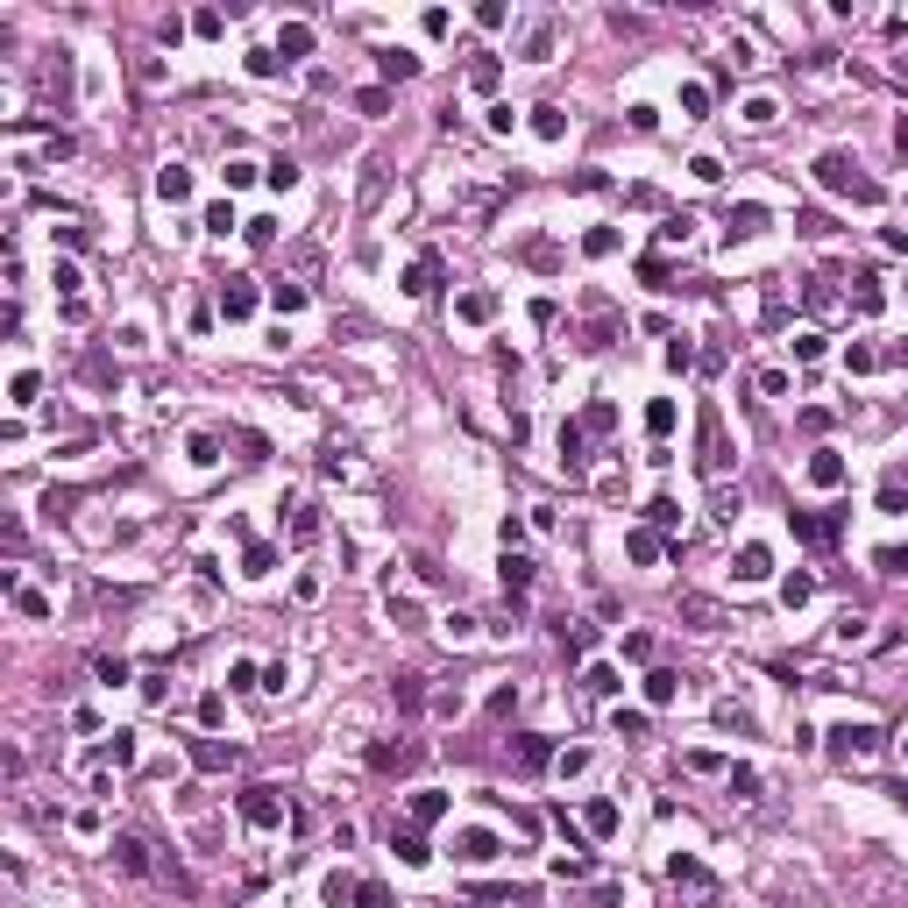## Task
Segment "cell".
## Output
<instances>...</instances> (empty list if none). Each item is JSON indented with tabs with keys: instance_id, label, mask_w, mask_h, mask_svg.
Instances as JSON below:
<instances>
[{
	"instance_id": "cell-1",
	"label": "cell",
	"mask_w": 908,
	"mask_h": 908,
	"mask_svg": "<svg viewBox=\"0 0 908 908\" xmlns=\"http://www.w3.org/2000/svg\"><path fill=\"white\" fill-rule=\"evenodd\" d=\"M667 880H675V895H682L689 908H724V880L709 873L696 852H675V859H667Z\"/></svg>"
},
{
	"instance_id": "cell-2",
	"label": "cell",
	"mask_w": 908,
	"mask_h": 908,
	"mask_svg": "<svg viewBox=\"0 0 908 908\" xmlns=\"http://www.w3.org/2000/svg\"><path fill=\"white\" fill-rule=\"evenodd\" d=\"M816 185H823V192H852L859 206H873V199H880V185H873V178H866V171H859V164H852L844 149L816 157Z\"/></svg>"
},
{
	"instance_id": "cell-3",
	"label": "cell",
	"mask_w": 908,
	"mask_h": 908,
	"mask_svg": "<svg viewBox=\"0 0 908 908\" xmlns=\"http://www.w3.org/2000/svg\"><path fill=\"white\" fill-rule=\"evenodd\" d=\"M830 738H837V759H844V767H852V759H873V752H880V724H837Z\"/></svg>"
},
{
	"instance_id": "cell-4",
	"label": "cell",
	"mask_w": 908,
	"mask_h": 908,
	"mask_svg": "<svg viewBox=\"0 0 908 908\" xmlns=\"http://www.w3.org/2000/svg\"><path fill=\"white\" fill-rule=\"evenodd\" d=\"M242 816H249L256 830H277V823H284V795H277V788H249V795H242Z\"/></svg>"
},
{
	"instance_id": "cell-5",
	"label": "cell",
	"mask_w": 908,
	"mask_h": 908,
	"mask_svg": "<svg viewBox=\"0 0 908 908\" xmlns=\"http://www.w3.org/2000/svg\"><path fill=\"white\" fill-rule=\"evenodd\" d=\"M837 525H844L837 511H795V539H809V547H830Z\"/></svg>"
},
{
	"instance_id": "cell-6",
	"label": "cell",
	"mask_w": 908,
	"mask_h": 908,
	"mask_svg": "<svg viewBox=\"0 0 908 908\" xmlns=\"http://www.w3.org/2000/svg\"><path fill=\"white\" fill-rule=\"evenodd\" d=\"M731 462V440H724V419H717V404L703 412V469H724Z\"/></svg>"
},
{
	"instance_id": "cell-7",
	"label": "cell",
	"mask_w": 908,
	"mask_h": 908,
	"mask_svg": "<svg viewBox=\"0 0 908 908\" xmlns=\"http://www.w3.org/2000/svg\"><path fill=\"white\" fill-rule=\"evenodd\" d=\"M234 759H242V752H234V745H220V738H199V745H192V767H199V774H227Z\"/></svg>"
},
{
	"instance_id": "cell-8",
	"label": "cell",
	"mask_w": 908,
	"mask_h": 908,
	"mask_svg": "<svg viewBox=\"0 0 908 908\" xmlns=\"http://www.w3.org/2000/svg\"><path fill=\"white\" fill-rule=\"evenodd\" d=\"M114 866H121V873H149V844H142L135 830H121V837H114Z\"/></svg>"
},
{
	"instance_id": "cell-9",
	"label": "cell",
	"mask_w": 908,
	"mask_h": 908,
	"mask_svg": "<svg viewBox=\"0 0 908 908\" xmlns=\"http://www.w3.org/2000/svg\"><path fill=\"white\" fill-rule=\"evenodd\" d=\"M157 199H164V206L192 199V178H185V164H164V171H157Z\"/></svg>"
},
{
	"instance_id": "cell-10",
	"label": "cell",
	"mask_w": 908,
	"mask_h": 908,
	"mask_svg": "<svg viewBox=\"0 0 908 908\" xmlns=\"http://www.w3.org/2000/svg\"><path fill=\"white\" fill-rule=\"evenodd\" d=\"M220 312H227V319H249V312H256V292H249V277H227V292H220Z\"/></svg>"
},
{
	"instance_id": "cell-11",
	"label": "cell",
	"mask_w": 908,
	"mask_h": 908,
	"mask_svg": "<svg viewBox=\"0 0 908 908\" xmlns=\"http://www.w3.org/2000/svg\"><path fill=\"white\" fill-rule=\"evenodd\" d=\"M369 767H377V774H404V767H412V745H404V738H384V745L369 752Z\"/></svg>"
},
{
	"instance_id": "cell-12",
	"label": "cell",
	"mask_w": 908,
	"mask_h": 908,
	"mask_svg": "<svg viewBox=\"0 0 908 908\" xmlns=\"http://www.w3.org/2000/svg\"><path fill=\"white\" fill-rule=\"evenodd\" d=\"M433 284H440V256H419V263L404 270V292H412V299H426Z\"/></svg>"
},
{
	"instance_id": "cell-13",
	"label": "cell",
	"mask_w": 908,
	"mask_h": 908,
	"mask_svg": "<svg viewBox=\"0 0 908 908\" xmlns=\"http://www.w3.org/2000/svg\"><path fill=\"white\" fill-rule=\"evenodd\" d=\"M454 859H462V866H490V859H497V837H490V830H469Z\"/></svg>"
},
{
	"instance_id": "cell-14",
	"label": "cell",
	"mask_w": 908,
	"mask_h": 908,
	"mask_svg": "<svg viewBox=\"0 0 908 908\" xmlns=\"http://www.w3.org/2000/svg\"><path fill=\"white\" fill-rule=\"evenodd\" d=\"M391 852H398V866H426V859H433L419 830H391Z\"/></svg>"
},
{
	"instance_id": "cell-15",
	"label": "cell",
	"mask_w": 908,
	"mask_h": 908,
	"mask_svg": "<svg viewBox=\"0 0 908 908\" xmlns=\"http://www.w3.org/2000/svg\"><path fill=\"white\" fill-rule=\"evenodd\" d=\"M547 759H554V745H547L539 731H525V738H518V767H525V774H539Z\"/></svg>"
},
{
	"instance_id": "cell-16",
	"label": "cell",
	"mask_w": 908,
	"mask_h": 908,
	"mask_svg": "<svg viewBox=\"0 0 908 908\" xmlns=\"http://www.w3.org/2000/svg\"><path fill=\"white\" fill-rule=\"evenodd\" d=\"M440 816H447V795L440 788H419L412 795V823H440Z\"/></svg>"
},
{
	"instance_id": "cell-17",
	"label": "cell",
	"mask_w": 908,
	"mask_h": 908,
	"mask_svg": "<svg viewBox=\"0 0 908 908\" xmlns=\"http://www.w3.org/2000/svg\"><path fill=\"white\" fill-rule=\"evenodd\" d=\"M532 590V561L525 554H505V597H525Z\"/></svg>"
},
{
	"instance_id": "cell-18",
	"label": "cell",
	"mask_w": 908,
	"mask_h": 908,
	"mask_svg": "<svg viewBox=\"0 0 908 908\" xmlns=\"http://www.w3.org/2000/svg\"><path fill=\"white\" fill-rule=\"evenodd\" d=\"M759 227H767V213H759V206H731V242L759 234Z\"/></svg>"
},
{
	"instance_id": "cell-19",
	"label": "cell",
	"mask_w": 908,
	"mask_h": 908,
	"mask_svg": "<svg viewBox=\"0 0 908 908\" xmlns=\"http://www.w3.org/2000/svg\"><path fill=\"white\" fill-rule=\"evenodd\" d=\"M837 476H844V462H837L830 447H816V462H809V483H823V490H830Z\"/></svg>"
},
{
	"instance_id": "cell-20",
	"label": "cell",
	"mask_w": 908,
	"mask_h": 908,
	"mask_svg": "<svg viewBox=\"0 0 908 908\" xmlns=\"http://www.w3.org/2000/svg\"><path fill=\"white\" fill-rule=\"evenodd\" d=\"M610 731L617 738H646V709H610Z\"/></svg>"
},
{
	"instance_id": "cell-21",
	"label": "cell",
	"mask_w": 908,
	"mask_h": 908,
	"mask_svg": "<svg viewBox=\"0 0 908 908\" xmlns=\"http://www.w3.org/2000/svg\"><path fill=\"white\" fill-rule=\"evenodd\" d=\"M582 689H590V696H617L624 682H617V667H590V675H582Z\"/></svg>"
},
{
	"instance_id": "cell-22",
	"label": "cell",
	"mask_w": 908,
	"mask_h": 908,
	"mask_svg": "<svg viewBox=\"0 0 908 908\" xmlns=\"http://www.w3.org/2000/svg\"><path fill=\"white\" fill-rule=\"evenodd\" d=\"M312 539H319V511L305 505L299 518H292V547H312Z\"/></svg>"
},
{
	"instance_id": "cell-23",
	"label": "cell",
	"mask_w": 908,
	"mask_h": 908,
	"mask_svg": "<svg viewBox=\"0 0 908 908\" xmlns=\"http://www.w3.org/2000/svg\"><path fill=\"white\" fill-rule=\"evenodd\" d=\"M689 234H696V213H667L660 220V242H689Z\"/></svg>"
},
{
	"instance_id": "cell-24",
	"label": "cell",
	"mask_w": 908,
	"mask_h": 908,
	"mask_svg": "<svg viewBox=\"0 0 908 908\" xmlns=\"http://www.w3.org/2000/svg\"><path fill=\"white\" fill-rule=\"evenodd\" d=\"M759 575H767V547H745L738 554V582H759Z\"/></svg>"
},
{
	"instance_id": "cell-25",
	"label": "cell",
	"mask_w": 908,
	"mask_h": 908,
	"mask_svg": "<svg viewBox=\"0 0 908 908\" xmlns=\"http://www.w3.org/2000/svg\"><path fill=\"white\" fill-rule=\"evenodd\" d=\"M412 72H419L412 50H384V79H412Z\"/></svg>"
},
{
	"instance_id": "cell-26",
	"label": "cell",
	"mask_w": 908,
	"mask_h": 908,
	"mask_svg": "<svg viewBox=\"0 0 908 908\" xmlns=\"http://www.w3.org/2000/svg\"><path fill=\"white\" fill-rule=\"evenodd\" d=\"M873 568H880V575H908V547H880Z\"/></svg>"
},
{
	"instance_id": "cell-27",
	"label": "cell",
	"mask_w": 908,
	"mask_h": 908,
	"mask_svg": "<svg viewBox=\"0 0 908 908\" xmlns=\"http://www.w3.org/2000/svg\"><path fill=\"white\" fill-rule=\"evenodd\" d=\"M809 597H816V582H809V575H788V582H781V604H788V610L809 604Z\"/></svg>"
},
{
	"instance_id": "cell-28",
	"label": "cell",
	"mask_w": 908,
	"mask_h": 908,
	"mask_svg": "<svg viewBox=\"0 0 908 908\" xmlns=\"http://www.w3.org/2000/svg\"><path fill=\"white\" fill-rule=\"evenodd\" d=\"M561 462L582 469V426H561Z\"/></svg>"
},
{
	"instance_id": "cell-29",
	"label": "cell",
	"mask_w": 908,
	"mask_h": 908,
	"mask_svg": "<svg viewBox=\"0 0 908 908\" xmlns=\"http://www.w3.org/2000/svg\"><path fill=\"white\" fill-rule=\"evenodd\" d=\"M106 759L128 767V759H135V731H114V738H106Z\"/></svg>"
},
{
	"instance_id": "cell-30",
	"label": "cell",
	"mask_w": 908,
	"mask_h": 908,
	"mask_svg": "<svg viewBox=\"0 0 908 908\" xmlns=\"http://www.w3.org/2000/svg\"><path fill=\"white\" fill-rule=\"evenodd\" d=\"M731 795L752 802V795H759V774H752V767H731Z\"/></svg>"
},
{
	"instance_id": "cell-31",
	"label": "cell",
	"mask_w": 908,
	"mask_h": 908,
	"mask_svg": "<svg viewBox=\"0 0 908 908\" xmlns=\"http://www.w3.org/2000/svg\"><path fill=\"white\" fill-rule=\"evenodd\" d=\"M590 830L610 837V830H617V802H590Z\"/></svg>"
},
{
	"instance_id": "cell-32",
	"label": "cell",
	"mask_w": 908,
	"mask_h": 908,
	"mask_svg": "<svg viewBox=\"0 0 908 908\" xmlns=\"http://www.w3.org/2000/svg\"><path fill=\"white\" fill-rule=\"evenodd\" d=\"M377 192H384V164L369 157V164H362V206H377Z\"/></svg>"
},
{
	"instance_id": "cell-33",
	"label": "cell",
	"mask_w": 908,
	"mask_h": 908,
	"mask_svg": "<svg viewBox=\"0 0 908 908\" xmlns=\"http://www.w3.org/2000/svg\"><path fill=\"white\" fill-rule=\"evenodd\" d=\"M709 505H717V518H738V511H745V497H738L731 483H717V497H709Z\"/></svg>"
},
{
	"instance_id": "cell-34",
	"label": "cell",
	"mask_w": 908,
	"mask_h": 908,
	"mask_svg": "<svg viewBox=\"0 0 908 908\" xmlns=\"http://www.w3.org/2000/svg\"><path fill=\"white\" fill-rule=\"evenodd\" d=\"M93 675H100L106 689H114V682H128V660H114V653H100V660H93Z\"/></svg>"
},
{
	"instance_id": "cell-35",
	"label": "cell",
	"mask_w": 908,
	"mask_h": 908,
	"mask_svg": "<svg viewBox=\"0 0 908 908\" xmlns=\"http://www.w3.org/2000/svg\"><path fill=\"white\" fill-rule=\"evenodd\" d=\"M277 43H284V50H292V57H305V50H312V29H305V21H292V29H284V36H277Z\"/></svg>"
},
{
	"instance_id": "cell-36",
	"label": "cell",
	"mask_w": 908,
	"mask_h": 908,
	"mask_svg": "<svg viewBox=\"0 0 908 908\" xmlns=\"http://www.w3.org/2000/svg\"><path fill=\"white\" fill-rule=\"evenodd\" d=\"M490 312H497L490 292H469V299H462V319H490Z\"/></svg>"
},
{
	"instance_id": "cell-37",
	"label": "cell",
	"mask_w": 908,
	"mask_h": 908,
	"mask_svg": "<svg viewBox=\"0 0 908 908\" xmlns=\"http://www.w3.org/2000/svg\"><path fill=\"white\" fill-rule=\"evenodd\" d=\"M639 284H653V292H667V263H660V256H646V263H639Z\"/></svg>"
},
{
	"instance_id": "cell-38",
	"label": "cell",
	"mask_w": 908,
	"mask_h": 908,
	"mask_svg": "<svg viewBox=\"0 0 908 908\" xmlns=\"http://www.w3.org/2000/svg\"><path fill=\"white\" fill-rule=\"evenodd\" d=\"M554 873H561V880H582V873H590V859H582V852H561V859H554Z\"/></svg>"
},
{
	"instance_id": "cell-39",
	"label": "cell",
	"mask_w": 908,
	"mask_h": 908,
	"mask_svg": "<svg viewBox=\"0 0 908 908\" xmlns=\"http://www.w3.org/2000/svg\"><path fill=\"white\" fill-rule=\"evenodd\" d=\"M646 426H653V433H675V404H667V398H653V412H646Z\"/></svg>"
},
{
	"instance_id": "cell-40",
	"label": "cell",
	"mask_w": 908,
	"mask_h": 908,
	"mask_svg": "<svg viewBox=\"0 0 908 908\" xmlns=\"http://www.w3.org/2000/svg\"><path fill=\"white\" fill-rule=\"evenodd\" d=\"M270 299H277V312H299V305H305V284H277Z\"/></svg>"
},
{
	"instance_id": "cell-41",
	"label": "cell",
	"mask_w": 908,
	"mask_h": 908,
	"mask_svg": "<svg viewBox=\"0 0 908 908\" xmlns=\"http://www.w3.org/2000/svg\"><path fill=\"white\" fill-rule=\"evenodd\" d=\"M525 256H532V270H554V263H561V249H554V242H532Z\"/></svg>"
},
{
	"instance_id": "cell-42",
	"label": "cell",
	"mask_w": 908,
	"mask_h": 908,
	"mask_svg": "<svg viewBox=\"0 0 908 908\" xmlns=\"http://www.w3.org/2000/svg\"><path fill=\"white\" fill-rule=\"evenodd\" d=\"M632 561H660V539L653 532H632Z\"/></svg>"
},
{
	"instance_id": "cell-43",
	"label": "cell",
	"mask_w": 908,
	"mask_h": 908,
	"mask_svg": "<svg viewBox=\"0 0 908 908\" xmlns=\"http://www.w3.org/2000/svg\"><path fill=\"white\" fill-rule=\"evenodd\" d=\"M270 561H277L270 547H249V561H242V575H270Z\"/></svg>"
},
{
	"instance_id": "cell-44",
	"label": "cell",
	"mask_w": 908,
	"mask_h": 908,
	"mask_svg": "<svg viewBox=\"0 0 908 908\" xmlns=\"http://www.w3.org/2000/svg\"><path fill=\"white\" fill-rule=\"evenodd\" d=\"M646 696L653 703H675V675H646Z\"/></svg>"
},
{
	"instance_id": "cell-45",
	"label": "cell",
	"mask_w": 908,
	"mask_h": 908,
	"mask_svg": "<svg viewBox=\"0 0 908 908\" xmlns=\"http://www.w3.org/2000/svg\"><path fill=\"white\" fill-rule=\"evenodd\" d=\"M398 709H419V675H398Z\"/></svg>"
},
{
	"instance_id": "cell-46",
	"label": "cell",
	"mask_w": 908,
	"mask_h": 908,
	"mask_svg": "<svg viewBox=\"0 0 908 908\" xmlns=\"http://www.w3.org/2000/svg\"><path fill=\"white\" fill-rule=\"evenodd\" d=\"M682 610H689V617H696L703 632H709V624H717V604H703V597H689V604H682Z\"/></svg>"
},
{
	"instance_id": "cell-47",
	"label": "cell",
	"mask_w": 908,
	"mask_h": 908,
	"mask_svg": "<svg viewBox=\"0 0 908 908\" xmlns=\"http://www.w3.org/2000/svg\"><path fill=\"white\" fill-rule=\"evenodd\" d=\"M902 149H908V121H902Z\"/></svg>"
}]
</instances>
